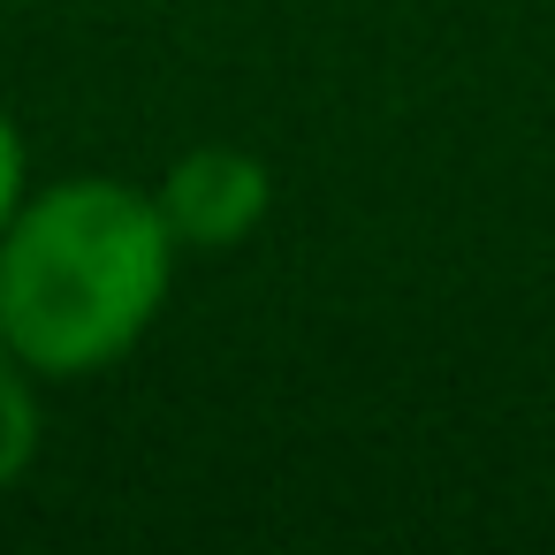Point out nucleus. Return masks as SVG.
<instances>
[{
  "instance_id": "f03ea898",
  "label": "nucleus",
  "mask_w": 555,
  "mask_h": 555,
  "mask_svg": "<svg viewBox=\"0 0 555 555\" xmlns=\"http://www.w3.org/2000/svg\"><path fill=\"white\" fill-rule=\"evenodd\" d=\"M267 198H274V176L244 145H191L153 191L176 251H236L267 221Z\"/></svg>"
},
{
  "instance_id": "f257e3e1",
  "label": "nucleus",
  "mask_w": 555,
  "mask_h": 555,
  "mask_svg": "<svg viewBox=\"0 0 555 555\" xmlns=\"http://www.w3.org/2000/svg\"><path fill=\"white\" fill-rule=\"evenodd\" d=\"M176 236L153 191L69 176L16 206L0 236V343L39 380L107 373L145 343L176 289Z\"/></svg>"
},
{
  "instance_id": "20e7f679",
  "label": "nucleus",
  "mask_w": 555,
  "mask_h": 555,
  "mask_svg": "<svg viewBox=\"0 0 555 555\" xmlns=\"http://www.w3.org/2000/svg\"><path fill=\"white\" fill-rule=\"evenodd\" d=\"M24 198H31V183H24V138H16L9 115H0V236H9V221H16Z\"/></svg>"
},
{
  "instance_id": "7ed1b4c3",
  "label": "nucleus",
  "mask_w": 555,
  "mask_h": 555,
  "mask_svg": "<svg viewBox=\"0 0 555 555\" xmlns=\"http://www.w3.org/2000/svg\"><path fill=\"white\" fill-rule=\"evenodd\" d=\"M31 380L39 373L0 343V494H9L39 456V396H31Z\"/></svg>"
}]
</instances>
